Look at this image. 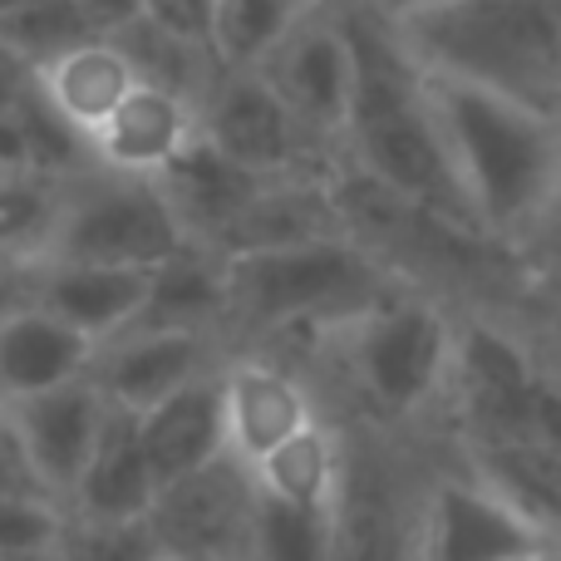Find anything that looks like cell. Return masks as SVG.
<instances>
[{"label": "cell", "instance_id": "1", "mask_svg": "<svg viewBox=\"0 0 561 561\" xmlns=\"http://www.w3.org/2000/svg\"><path fill=\"white\" fill-rule=\"evenodd\" d=\"M355 45V99H350L345 153L355 158L359 178L385 187L389 197L438 217L454 232H478L458 173L448 163L444 134H438L428 79L399 45L394 25L379 10L355 5L340 10Z\"/></svg>", "mask_w": 561, "mask_h": 561}, {"label": "cell", "instance_id": "2", "mask_svg": "<svg viewBox=\"0 0 561 561\" xmlns=\"http://www.w3.org/2000/svg\"><path fill=\"white\" fill-rule=\"evenodd\" d=\"M424 79L478 232L513 237L537 222L561 187V118L463 79Z\"/></svg>", "mask_w": 561, "mask_h": 561}, {"label": "cell", "instance_id": "3", "mask_svg": "<svg viewBox=\"0 0 561 561\" xmlns=\"http://www.w3.org/2000/svg\"><path fill=\"white\" fill-rule=\"evenodd\" d=\"M389 25L424 75L561 118V0H438Z\"/></svg>", "mask_w": 561, "mask_h": 561}, {"label": "cell", "instance_id": "4", "mask_svg": "<svg viewBox=\"0 0 561 561\" xmlns=\"http://www.w3.org/2000/svg\"><path fill=\"white\" fill-rule=\"evenodd\" d=\"M227 262V330H335L389 296L379 262L350 232L242 252Z\"/></svg>", "mask_w": 561, "mask_h": 561}, {"label": "cell", "instance_id": "5", "mask_svg": "<svg viewBox=\"0 0 561 561\" xmlns=\"http://www.w3.org/2000/svg\"><path fill=\"white\" fill-rule=\"evenodd\" d=\"M325 335H335L359 399L389 424L414 419L438 389H448L458 330L428 300L385 296Z\"/></svg>", "mask_w": 561, "mask_h": 561}, {"label": "cell", "instance_id": "6", "mask_svg": "<svg viewBox=\"0 0 561 561\" xmlns=\"http://www.w3.org/2000/svg\"><path fill=\"white\" fill-rule=\"evenodd\" d=\"M183 247H193V237H187L183 217L173 213L158 178L114 173V168L94 163L65 178V203H59V222L45 256L153 272Z\"/></svg>", "mask_w": 561, "mask_h": 561}, {"label": "cell", "instance_id": "7", "mask_svg": "<svg viewBox=\"0 0 561 561\" xmlns=\"http://www.w3.org/2000/svg\"><path fill=\"white\" fill-rule=\"evenodd\" d=\"M256 478L237 458L197 468L158 493L144 537L153 552L193 557V561H247V533H252Z\"/></svg>", "mask_w": 561, "mask_h": 561}, {"label": "cell", "instance_id": "8", "mask_svg": "<svg viewBox=\"0 0 561 561\" xmlns=\"http://www.w3.org/2000/svg\"><path fill=\"white\" fill-rule=\"evenodd\" d=\"M197 114H203V138H213L232 163L262 178H310L306 163L320 138L306 134V124L266 84L262 69H217Z\"/></svg>", "mask_w": 561, "mask_h": 561}, {"label": "cell", "instance_id": "9", "mask_svg": "<svg viewBox=\"0 0 561 561\" xmlns=\"http://www.w3.org/2000/svg\"><path fill=\"white\" fill-rule=\"evenodd\" d=\"M266 84L320 144H345L350 99H355V45L345 15L316 5L286 39L262 59Z\"/></svg>", "mask_w": 561, "mask_h": 561}, {"label": "cell", "instance_id": "10", "mask_svg": "<svg viewBox=\"0 0 561 561\" xmlns=\"http://www.w3.org/2000/svg\"><path fill=\"white\" fill-rule=\"evenodd\" d=\"M227 335L217 330H178V325H128L124 335L94 350L89 379L104 389L108 404L148 414L193 379L222 369Z\"/></svg>", "mask_w": 561, "mask_h": 561}, {"label": "cell", "instance_id": "11", "mask_svg": "<svg viewBox=\"0 0 561 561\" xmlns=\"http://www.w3.org/2000/svg\"><path fill=\"white\" fill-rule=\"evenodd\" d=\"M158 493H163V483H158L144 444V414L108 404L99 444L79 473L75 497H69V523L104 537H134L144 533Z\"/></svg>", "mask_w": 561, "mask_h": 561}, {"label": "cell", "instance_id": "12", "mask_svg": "<svg viewBox=\"0 0 561 561\" xmlns=\"http://www.w3.org/2000/svg\"><path fill=\"white\" fill-rule=\"evenodd\" d=\"M552 547L533 517L478 478H444L419 513V561H507Z\"/></svg>", "mask_w": 561, "mask_h": 561}, {"label": "cell", "instance_id": "13", "mask_svg": "<svg viewBox=\"0 0 561 561\" xmlns=\"http://www.w3.org/2000/svg\"><path fill=\"white\" fill-rule=\"evenodd\" d=\"M222 419H227V458L252 473L286 438L316 424V394L296 369L276 365L272 355H227L222 359Z\"/></svg>", "mask_w": 561, "mask_h": 561}, {"label": "cell", "instance_id": "14", "mask_svg": "<svg viewBox=\"0 0 561 561\" xmlns=\"http://www.w3.org/2000/svg\"><path fill=\"white\" fill-rule=\"evenodd\" d=\"M10 419H15L20 438H25L30 463H35L45 493L69 513L75 483L99 444V428H104V419H108L104 389L89 375H79V379H69V385H55L35 399L10 404Z\"/></svg>", "mask_w": 561, "mask_h": 561}, {"label": "cell", "instance_id": "15", "mask_svg": "<svg viewBox=\"0 0 561 561\" xmlns=\"http://www.w3.org/2000/svg\"><path fill=\"white\" fill-rule=\"evenodd\" d=\"M203 134V114L187 94L163 84H138L104 124L89 134V153L99 168L134 178H163Z\"/></svg>", "mask_w": 561, "mask_h": 561}, {"label": "cell", "instance_id": "16", "mask_svg": "<svg viewBox=\"0 0 561 561\" xmlns=\"http://www.w3.org/2000/svg\"><path fill=\"white\" fill-rule=\"evenodd\" d=\"M153 272H144V266L59 262V256H45V262H35L30 300L45 306L49 316L69 320L75 330H84L94 345H104V340L124 335L128 325H138V316L148 306V290H153Z\"/></svg>", "mask_w": 561, "mask_h": 561}, {"label": "cell", "instance_id": "17", "mask_svg": "<svg viewBox=\"0 0 561 561\" xmlns=\"http://www.w3.org/2000/svg\"><path fill=\"white\" fill-rule=\"evenodd\" d=\"M335 561H414L419 527L399 513V483L379 454L345 444V478L330 513Z\"/></svg>", "mask_w": 561, "mask_h": 561}, {"label": "cell", "instance_id": "18", "mask_svg": "<svg viewBox=\"0 0 561 561\" xmlns=\"http://www.w3.org/2000/svg\"><path fill=\"white\" fill-rule=\"evenodd\" d=\"M94 350L99 345L84 330L49 316L45 306H20L10 320H0V409L89 375Z\"/></svg>", "mask_w": 561, "mask_h": 561}, {"label": "cell", "instance_id": "19", "mask_svg": "<svg viewBox=\"0 0 561 561\" xmlns=\"http://www.w3.org/2000/svg\"><path fill=\"white\" fill-rule=\"evenodd\" d=\"M158 183H163L173 213L183 217L187 237H193V242H203V247H213L217 237H222L227 227L242 217V207L252 203L266 183H272V178H262V173H252V168L232 163V158H227L213 138L197 134L193 148H187V153L178 158V163L168 168Z\"/></svg>", "mask_w": 561, "mask_h": 561}, {"label": "cell", "instance_id": "20", "mask_svg": "<svg viewBox=\"0 0 561 561\" xmlns=\"http://www.w3.org/2000/svg\"><path fill=\"white\" fill-rule=\"evenodd\" d=\"M144 444L153 458L158 483H178V478L197 473V468L217 463L227 454V419H222V369L193 379L163 399L158 409L144 414Z\"/></svg>", "mask_w": 561, "mask_h": 561}, {"label": "cell", "instance_id": "21", "mask_svg": "<svg viewBox=\"0 0 561 561\" xmlns=\"http://www.w3.org/2000/svg\"><path fill=\"white\" fill-rule=\"evenodd\" d=\"M138 84H144V79H138L134 59L108 35H94V39H84V45L65 49L59 59H49V65H39V94L84 138L94 134Z\"/></svg>", "mask_w": 561, "mask_h": 561}, {"label": "cell", "instance_id": "22", "mask_svg": "<svg viewBox=\"0 0 561 561\" xmlns=\"http://www.w3.org/2000/svg\"><path fill=\"white\" fill-rule=\"evenodd\" d=\"M138 325H178V330H227V262L213 247L193 242L168 256L153 272V290Z\"/></svg>", "mask_w": 561, "mask_h": 561}, {"label": "cell", "instance_id": "23", "mask_svg": "<svg viewBox=\"0 0 561 561\" xmlns=\"http://www.w3.org/2000/svg\"><path fill=\"white\" fill-rule=\"evenodd\" d=\"M252 478L266 497L310 507V513H335L340 478H345V438L325 419H316L296 438H286L272 458H262Z\"/></svg>", "mask_w": 561, "mask_h": 561}, {"label": "cell", "instance_id": "24", "mask_svg": "<svg viewBox=\"0 0 561 561\" xmlns=\"http://www.w3.org/2000/svg\"><path fill=\"white\" fill-rule=\"evenodd\" d=\"M325 0H213V55L222 69H262L280 39Z\"/></svg>", "mask_w": 561, "mask_h": 561}, {"label": "cell", "instance_id": "25", "mask_svg": "<svg viewBox=\"0 0 561 561\" xmlns=\"http://www.w3.org/2000/svg\"><path fill=\"white\" fill-rule=\"evenodd\" d=\"M247 561H335L330 513L280 503L256 488L252 533H247Z\"/></svg>", "mask_w": 561, "mask_h": 561}, {"label": "cell", "instance_id": "26", "mask_svg": "<svg viewBox=\"0 0 561 561\" xmlns=\"http://www.w3.org/2000/svg\"><path fill=\"white\" fill-rule=\"evenodd\" d=\"M65 183L45 173L0 178V252L20 262H39L49 252V237L59 222Z\"/></svg>", "mask_w": 561, "mask_h": 561}, {"label": "cell", "instance_id": "27", "mask_svg": "<svg viewBox=\"0 0 561 561\" xmlns=\"http://www.w3.org/2000/svg\"><path fill=\"white\" fill-rule=\"evenodd\" d=\"M0 39H5L10 49H20V55L39 69V65H49V59H59L65 49L94 39V30L79 15L75 0H25V5L0 15Z\"/></svg>", "mask_w": 561, "mask_h": 561}, {"label": "cell", "instance_id": "28", "mask_svg": "<svg viewBox=\"0 0 561 561\" xmlns=\"http://www.w3.org/2000/svg\"><path fill=\"white\" fill-rule=\"evenodd\" d=\"M69 513L49 497H0V561H45L65 542Z\"/></svg>", "mask_w": 561, "mask_h": 561}, {"label": "cell", "instance_id": "29", "mask_svg": "<svg viewBox=\"0 0 561 561\" xmlns=\"http://www.w3.org/2000/svg\"><path fill=\"white\" fill-rule=\"evenodd\" d=\"M0 497H49L35 463H30V448H25V438H20L10 409H0ZM49 503H55V497H49Z\"/></svg>", "mask_w": 561, "mask_h": 561}, {"label": "cell", "instance_id": "30", "mask_svg": "<svg viewBox=\"0 0 561 561\" xmlns=\"http://www.w3.org/2000/svg\"><path fill=\"white\" fill-rule=\"evenodd\" d=\"M148 20L213 45V0H148Z\"/></svg>", "mask_w": 561, "mask_h": 561}, {"label": "cell", "instance_id": "31", "mask_svg": "<svg viewBox=\"0 0 561 561\" xmlns=\"http://www.w3.org/2000/svg\"><path fill=\"white\" fill-rule=\"evenodd\" d=\"M35 79H39V69L0 39V114H15L25 104V94L35 89Z\"/></svg>", "mask_w": 561, "mask_h": 561}, {"label": "cell", "instance_id": "32", "mask_svg": "<svg viewBox=\"0 0 561 561\" xmlns=\"http://www.w3.org/2000/svg\"><path fill=\"white\" fill-rule=\"evenodd\" d=\"M75 5L94 35H118V30H128L134 20L148 15V0H75Z\"/></svg>", "mask_w": 561, "mask_h": 561}, {"label": "cell", "instance_id": "33", "mask_svg": "<svg viewBox=\"0 0 561 561\" xmlns=\"http://www.w3.org/2000/svg\"><path fill=\"white\" fill-rule=\"evenodd\" d=\"M30 280H35V262L0 252V320H10L20 306H30Z\"/></svg>", "mask_w": 561, "mask_h": 561}, {"label": "cell", "instance_id": "34", "mask_svg": "<svg viewBox=\"0 0 561 561\" xmlns=\"http://www.w3.org/2000/svg\"><path fill=\"white\" fill-rule=\"evenodd\" d=\"M20 173H35L30 168L25 128H20L15 114H0V178H20Z\"/></svg>", "mask_w": 561, "mask_h": 561}, {"label": "cell", "instance_id": "35", "mask_svg": "<svg viewBox=\"0 0 561 561\" xmlns=\"http://www.w3.org/2000/svg\"><path fill=\"white\" fill-rule=\"evenodd\" d=\"M369 10H379L385 20H399V15H414V10H428L438 5V0H365Z\"/></svg>", "mask_w": 561, "mask_h": 561}, {"label": "cell", "instance_id": "36", "mask_svg": "<svg viewBox=\"0 0 561 561\" xmlns=\"http://www.w3.org/2000/svg\"><path fill=\"white\" fill-rule=\"evenodd\" d=\"M144 561H193V557H173V552H148Z\"/></svg>", "mask_w": 561, "mask_h": 561}, {"label": "cell", "instance_id": "37", "mask_svg": "<svg viewBox=\"0 0 561 561\" xmlns=\"http://www.w3.org/2000/svg\"><path fill=\"white\" fill-rule=\"evenodd\" d=\"M547 547H537V552H517V557H507V561H542Z\"/></svg>", "mask_w": 561, "mask_h": 561}, {"label": "cell", "instance_id": "38", "mask_svg": "<svg viewBox=\"0 0 561 561\" xmlns=\"http://www.w3.org/2000/svg\"><path fill=\"white\" fill-rule=\"evenodd\" d=\"M15 5H25V0H0V15H5V10H15Z\"/></svg>", "mask_w": 561, "mask_h": 561}, {"label": "cell", "instance_id": "39", "mask_svg": "<svg viewBox=\"0 0 561 561\" xmlns=\"http://www.w3.org/2000/svg\"><path fill=\"white\" fill-rule=\"evenodd\" d=\"M414 561H419V547H414Z\"/></svg>", "mask_w": 561, "mask_h": 561}]
</instances>
